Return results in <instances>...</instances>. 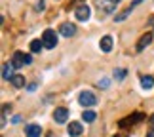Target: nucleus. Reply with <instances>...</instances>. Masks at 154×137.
<instances>
[{"instance_id": "obj_6", "label": "nucleus", "mask_w": 154, "mask_h": 137, "mask_svg": "<svg viewBox=\"0 0 154 137\" xmlns=\"http://www.w3.org/2000/svg\"><path fill=\"white\" fill-rule=\"evenodd\" d=\"M145 118V114H141V112H133L131 116H128V118H124V120H120V128H126V126H129V124H137V122H141Z\"/></svg>"}, {"instance_id": "obj_9", "label": "nucleus", "mask_w": 154, "mask_h": 137, "mask_svg": "<svg viewBox=\"0 0 154 137\" xmlns=\"http://www.w3.org/2000/svg\"><path fill=\"white\" fill-rule=\"evenodd\" d=\"M59 31H61L63 36L70 38V36H74V34H76V25H72V23H63V25L59 27Z\"/></svg>"}, {"instance_id": "obj_16", "label": "nucleus", "mask_w": 154, "mask_h": 137, "mask_svg": "<svg viewBox=\"0 0 154 137\" xmlns=\"http://www.w3.org/2000/svg\"><path fill=\"white\" fill-rule=\"evenodd\" d=\"M95 118H97V114L93 111H84V112H82V120H84V122H93Z\"/></svg>"}, {"instance_id": "obj_18", "label": "nucleus", "mask_w": 154, "mask_h": 137, "mask_svg": "<svg viewBox=\"0 0 154 137\" xmlns=\"http://www.w3.org/2000/svg\"><path fill=\"white\" fill-rule=\"evenodd\" d=\"M126 74H128L126 69H116V70H114V78H116V80H124V78H126Z\"/></svg>"}, {"instance_id": "obj_22", "label": "nucleus", "mask_w": 154, "mask_h": 137, "mask_svg": "<svg viewBox=\"0 0 154 137\" xmlns=\"http://www.w3.org/2000/svg\"><path fill=\"white\" fill-rule=\"evenodd\" d=\"M44 10V0H40V2L36 4V11H42Z\"/></svg>"}, {"instance_id": "obj_15", "label": "nucleus", "mask_w": 154, "mask_h": 137, "mask_svg": "<svg viewBox=\"0 0 154 137\" xmlns=\"http://www.w3.org/2000/svg\"><path fill=\"white\" fill-rule=\"evenodd\" d=\"M10 82H11V86H14V88H23V86H25V76L15 74V76H14V78H11Z\"/></svg>"}, {"instance_id": "obj_7", "label": "nucleus", "mask_w": 154, "mask_h": 137, "mask_svg": "<svg viewBox=\"0 0 154 137\" xmlns=\"http://www.w3.org/2000/svg\"><path fill=\"white\" fill-rule=\"evenodd\" d=\"M82 132H84V128H82L80 122H70L69 128H67V133H69L70 137H80Z\"/></svg>"}, {"instance_id": "obj_4", "label": "nucleus", "mask_w": 154, "mask_h": 137, "mask_svg": "<svg viewBox=\"0 0 154 137\" xmlns=\"http://www.w3.org/2000/svg\"><path fill=\"white\" fill-rule=\"evenodd\" d=\"M67 118H69V109L67 107H57V109L53 111V120L57 124H65Z\"/></svg>"}, {"instance_id": "obj_24", "label": "nucleus", "mask_w": 154, "mask_h": 137, "mask_svg": "<svg viewBox=\"0 0 154 137\" xmlns=\"http://www.w3.org/2000/svg\"><path fill=\"white\" fill-rule=\"evenodd\" d=\"M141 2H143V0H133V2H131V8L135 10V6H137V4H141Z\"/></svg>"}, {"instance_id": "obj_17", "label": "nucleus", "mask_w": 154, "mask_h": 137, "mask_svg": "<svg viewBox=\"0 0 154 137\" xmlns=\"http://www.w3.org/2000/svg\"><path fill=\"white\" fill-rule=\"evenodd\" d=\"M131 11H133V8H131V6H129V8H126V10L122 11V14H118V15L114 17V19H116V21H124V19H126V17H128L129 14H131Z\"/></svg>"}, {"instance_id": "obj_8", "label": "nucleus", "mask_w": 154, "mask_h": 137, "mask_svg": "<svg viewBox=\"0 0 154 137\" xmlns=\"http://www.w3.org/2000/svg\"><path fill=\"white\" fill-rule=\"evenodd\" d=\"M152 38H154V34H152V31H149L146 34H143L141 36V40L137 42V51H143L146 46H150V42H152Z\"/></svg>"}, {"instance_id": "obj_2", "label": "nucleus", "mask_w": 154, "mask_h": 137, "mask_svg": "<svg viewBox=\"0 0 154 137\" xmlns=\"http://www.w3.org/2000/svg\"><path fill=\"white\" fill-rule=\"evenodd\" d=\"M78 103L82 107H93L97 103V99H95V95H93L91 92L84 90V92H80V95H78Z\"/></svg>"}, {"instance_id": "obj_14", "label": "nucleus", "mask_w": 154, "mask_h": 137, "mask_svg": "<svg viewBox=\"0 0 154 137\" xmlns=\"http://www.w3.org/2000/svg\"><path fill=\"white\" fill-rule=\"evenodd\" d=\"M42 48H44V44H42V38L31 40V51H32V53H40V51H42Z\"/></svg>"}, {"instance_id": "obj_1", "label": "nucleus", "mask_w": 154, "mask_h": 137, "mask_svg": "<svg viewBox=\"0 0 154 137\" xmlns=\"http://www.w3.org/2000/svg\"><path fill=\"white\" fill-rule=\"evenodd\" d=\"M42 44H44V48H48V50H53V48L57 46V33L53 31V29H46L44 31Z\"/></svg>"}, {"instance_id": "obj_12", "label": "nucleus", "mask_w": 154, "mask_h": 137, "mask_svg": "<svg viewBox=\"0 0 154 137\" xmlns=\"http://www.w3.org/2000/svg\"><path fill=\"white\" fill-rule=\"evenodd\" d=\"M99 46H101V50H103L105 53H109V51L112 50V38L109 36V34H106V36H103V38H101Z\"/></svg>"}, {"instance_id": "obj_5", "label": "nucleus", "mask_w": 154, "mask_h": 137, "mask_svg": "<svg viewBox=\"0 0 154 137\" xmlns=\"http://www.w3.org/2000/svg\"><path fill=\"white\" fill-rule=\"evenodd\" d=\"M11 65H14L15 69L25 67V65H27V53H23V51H15L14 55H11Z\"/></svg>"}, {"instance_id": "obj_20", "label": "nucleus", "mask_w": 154, "mask_h": 137, "mask_svg": "<svg viewBox=\"0 0 154 137\" xmlns=\"http://www.w3.org/2000/svg\"><path fill=\"white\" fill-rule=\"evenodd\" d=\"M10 111H11V105H4V107H2V116L6 118V114H8Z\"/></svg>"}, {"instance_id": "obj_27", "label": "nucleus", "mask_w": 154, "mask_h": 137, "mask_svg": "<svg viewBox=\"0 0 154 137\" xmlns=\"http://www.w3.org/2000/svg\"><path fill=\"white\" fill-rule=\"evenodd\" d=\"M114 137H116V135H114Z\"/></svg>"}, {"instance_id": "obj_26", "label": "nucleus", "mask_w": 154, "mask_h": 137, "mask_svg": "<svg viewBox=\"0 0 154 137\" xmlns=\"http://www.w3.org/2000/svg\"><path fill=\"white\" fill-rule=\"evenodd\" d=\"M110 2H112V4H118V2H122V0H110Z\"/></svg>"}, {"instance_id": "obj_13", "label": "nucleus", "mask_w": 154, "mask_h": 137, "mask_svg": "<svg viewBox=\"0 0 154 137\" xmlns=\"http://www.w3.org/2000/svg\"><path fill=\"white\" fill-rule=\"evenodd\" d=\"M141 86L145 88V90H152L154 88V76H141Z\"/></svg>"}, {"instance_id": "obj_11", "label": "nucleus", "mask_w": 154, "mask_h": 137, "mask_svg": "<svg viewBox=\"0 0 154 137\" xmlns=\"http://www.w3.org/2000/svg\"><path fill=\"white\" fill-rule=\"evenodd\" d=\"M14 69H15V67H14L11 63H4V65H2V78H4V80H11V78L15 76V74H14Z\"/></svg>"}, {"instance_id": "obj_23", "label": "nucleus", "mask_w": 154, "mask_h": 137, "mask_svg": "<svg viewBox=\"0 0 154 137\" xmlns=\"http://www.w3.org/2000/svg\"><path fill=\"white\" fill-rule=\"evenodd\" d=\"M34 90H36V84H34V82H32V84H29V92H34Z\"/></svg>"}, {"instance_id": "obj_19", "label": "nucleus", "mask_w": 154, "mask_h": 137, "mask_svg": "<svg viewBox=\"0 0 154 137\" xmlns=\"http://www.w3.org/2000/svg\"><path fill=\"white\" fill-rule=\"evenodd\" d=\"M149 126L150 128H149V135H146V137H154V114L149 118Z\"/></svg>"}, {"instance_id": "obj_10", "label": "nucleus", "mask_w": 154, "mask_h": 137, "mask_svg": "<svg viewBox=\"0 0 154 137\" xmlns=\"http://www.w3.org/2000/svg\"><path fill=\"white\" fill-rule=\"evenodd\" d=\"M25 135L27 137H40L42 135V128H40L38 124H29L25 128Z\"/></svg>"}, {"instance_id": "obj_3", "label": "nucleus", "mask_w": 154, "mask_h": 137, "mask_svg": "<svg viewBox=\"0 0 154 137\" xmlns=\"http://www.w3.org/2000/svg\"><path fill=\"white\" fill-rule=\"evenodd\" d=\"M74 15H76V19H78V21H88V19H90V15H91L90 6H86V4L78 6V8L74 10Z\"/></svg>"}, {"instance_id": "obj_25", "label": "nucleus", "mask_w": 154, "mask_h": 137, "mask_svg": "<svg viewBox=\"0 0 154 137\" xmlns=\"http://www.w3.org/2000/svg\"><path fill=\"white\" fill-rule=\"evenodd\" d=\"M14 124H17V122H21V116H14V120H11Z\"/></svg>"}, {"instance_id": "obj_21", "label": "nucleus", "mask_w": 154, "mask_h": 137, "mask_svg": "<svg viewBox=\"0 0 154 137\" xmlns=\"http://www.w3.org/2000/svg\"><path fill=\"white\" fill-rule=\"evenodd\" d=\"M99 88H109V80H106V78L99 80Z\"/></svg>"}]
</instances>
